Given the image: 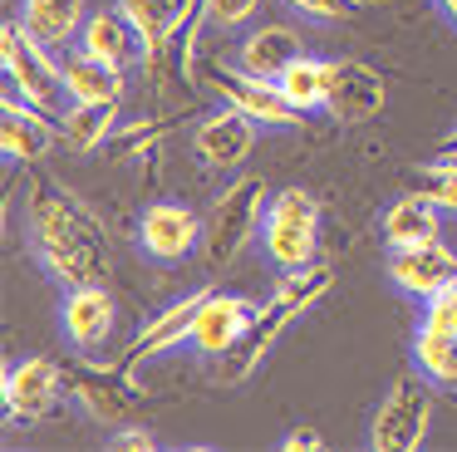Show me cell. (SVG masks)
<instances>
[{
	"label": "cell",
	"mask_w": 457,
	"mask_h": 452,
	"mask_svg": "<svg viewBox=\"0 0 457 452\" xmlns=\"http://www.w3.org/2000/svg\"><path fill=\"white\" fill-rule=\"evenodd\" d=\"M25 246L40 261V271L60 285H84L109 275V236L99 216L54 177L35 172L25 182Z\"/></svg>",
	"instance_id": "cell-1"
},
{
	"label": "cell",
	"mask_w": 457,
	"mask_h": 452,
	"mask_svg": "<svg viewBox=\"0 0 457 452\" xmlns=\"http://www.w3.org/2000/svg\"><path fill=\"white\" fill-rule=\"evenodd\" d=\"M329 285H335V271H329V265H320V261L305 265V271H280V285L266 295V300H261L251 330L241 334V344L227 354L221 379H227V383H246L251 373L261 369V359H266V354L280 344V334H286L290 324L310 310V305L325 300Z\"/></svg>",
	"instance_id": "cell-2"
},
{
	"label": "cell",
	"mask_w": 457,
	"mask_h": 452,
	"mask_svg": "<svg viewBox=\"0 0 457 452\" xmlns=\"http://www.w3.org/2000/svg\"><path fill=\"white\" fill-rule=\"evenodd\" d=\"M0 59H5V94L45 108L50 118H60L64 108H70L60 49H50L45 39H35L15 15L5 20V35H0Z\"/></svg>",
	"instance_id": "cell-3"
},
{
	"label": "cell",
	"mask_w": 457,
	"mask_h": 452,
	"mask_svg": "<svg viewBox=\"0 0 457 452\" xmlns=\"http://www.w3.org/2000/svg\"><path fill=\"white\" fill-rule=\"evenodd\" d=\"M266 206H270V192L256 172H241L212 197V206L202 212L207 231H202V251H207L212 265H227L251 236H261V222H266Z\"/></svg>",
	"instance_id": "cell-4"
},
{
	"label": "cell",
	"mask_w": 457,
	"mask_h": 452,
	"mask_svg": "<svg viewBox=\"0 0 457 452\" xmlns=\"http://www.w3.org/2000/svg\"><path fill=\"white\" fill-rule=\"evenodd\" d=\"M261 251L276 271H305L320 255V202L305 187L270 192L266 222H261Z\"/></svg>",
	"instance_id": "cell-5"
},
{
	"label": "cell",
	"mask_w": 457,
	"mask_h": 452,
	"mask_svg": "<svg viewBox=\"0 0 457 452\" xmlns=\"http://www.w3.org/2000/svg\"><path fill=\"white\" fill-rule=\"evenodd\" d=\"M428 428H433V393H428L423 373H403L388 383L378 398L374 418H369V448L378 452H413L423 448Z\"/></svg>",
	"instance_id": "cell-6"
},
{
	"label": "cell",
	"mask_w": 457,
	"mask_h": 452,
	"mask_svg": "<svg viewBox=\"0 0 457 452\" xmlns=\"http://www.w3.org/2000/svg\"><path fill=\"white\" fill-rule=\"evenodd\" d=\"M64 389H70V373L50 359V354H25L5 369L0 383V398H5V423H45L54 418Z\"/></svg>",
	"instance_id": "cell-7"
},
{
	"label": "cell",
	"mask_w": 457,
	"mask_h": 452,
	"mask_svg": "<svg viewBox=\"0 0 457 452\" xmlns=\"http://www.w3.org/2000/svg\"><path fill=\"white\" fill-rule=\"evenodd\" d=\"M207 84L221 94V104L227 108H237V113H246L256 128H266V133H280V128H295L300 118V108L290 104L286 94H280V84L276 79H261V74H246V69H212L207 74Z\"/></svg>",
	"instance_id": "cell-8"
},
{
	"label": "cell",
	"mask_w": 457,
	"mask_h": 452,
	"mask_svg": "<svg viewBox=\"0 0 457 452\" xmlns=\"http://www.w3.org/2000/svg\"><path fill=\"white\" fill-rule=\"evenodd\" d=\"M64 373H70L74 403H79L94 423L123 428V423L133 418V369H123V364L119 369H113V364H94L89 354H84V359H74Z\"/></svg>",
	"instance_id": "cell-9"
},
{
	"label": "cell",
	"mask_w": 457,
	"mask_h": 452,
	"mask_svg": "<svg viewBox=\"0 0 457 452\" xmlns=\"http://www.w3.org/2000/svg\"><path fill=\"white\" fill-rule=\"evenodd\" d=\"M202 231H207V222H202L197 206L153 202L148 212L138 216V251L158 265H178V261H187L192 251H202Z\"/></svg>",
	"instance_id": "cell-10"
},
{
	"label": "cell",
	"mask_w": 457,
	"mask_h": 452,
	"mask_svg": "<svg viewBox=\"0 0 457 452\" xmlns=\"http://www.w3.org/2000/svg\"><path fill=\"white\" fill-rule=\"evenodd\" d=\"M113 324H119V305H113L104 280H84V285H64L60 300V330L79 354H94L109 344Z\"/></svg>",
	"instance_id": "cell-11"
},
{
	"label": "cell",
	"mask_w": 457,
	"mask_h": 452,
	"mask_svg": "<svg viewBox=\"0 0 457 452\" xmlns=\"http://www.w3.org/2000/svg\"><path fill=\"white\" fill-rule=\"evenodd\" d=\"M388 280H394V290H403L408 300L428 305V300H437V295L453 290V280H457V255L447 251L443 241L398 246V251L388 255Z\"/></svg>",
	"instance_id": "cell-12"
},
{
	"label": "cell",
	"mask_w": 457,
	"mask_h": 452,
	"mask_svg": "<svg viewBox=\"0 0 457 452\" xmlns=\"http://www.w3.org/2000/svg\"><path fill=\"white\" fill-rule=\"evenodd\" d=\"M256 133L261 128L251 123L246 113L221 104L217 113H207L192 128V153H197V163L212 167V172H237V167H246L251 147H256Z\"/></svg>",
	"instance_id": "cell-13"
},
{
	"label": "cell",
	"mask_w": 457,
	"mask_h": 452,
	"mask_svg": "<svg viewBox=\"0 0 457 452\" xmlns=\"http://www.w3.org/2000/svg\"><path fill=\"white\" fill-rule=\"evenodd\" d=\"M261 300H246V295H221L212 290L197 310V324H192V349L207 354V359H227L241 344V334L251 330Z\"/></svg>",
	"instance_id": "cell-14"
},
{
	"label": "cell",
	"mask_w": 457,
	"mask_h": 452,
	"mask_svg": "<svg viewBox=\"0 0 457 452\" xmlns=\"http://www.w3.org/2000/svg\"><path fill=\"white\" fill-rule=\"evenodd\" d=\"M207 295H212V285L187 290L182 300L162 305V310L138 330V339L129 344V354H123V369H138V364H148V359L172 354L178 344H192V324H197V310H202V300H207Z\"/></svg>",
	"instance_id": "cell-15"
},
{
	"label": "cell",
	"mask_w": 457,
	"mask_h": 452,
	"mask_svg": "<svg viewBox=\"0 0 457 452\" xmlns=\"http://www.w3.org/2000/svg\"><path fill=\"white\" fill-rule=\"evenodd\" d=\"M388 84L378 69L359 64V59H329V98H325V113L339 118V123H364L384 108Z\"/></svg>",
	"instance_id": "cell-16"
},
{
	"label": "cell",
	"mask_w": 457,
	"mask_h": 452,
	"mask_svg": "<svg viewBox=\"0 0 457 452\" xmlns=\"http://www.w3.org/2000/svg\"><path fill=\"white\" fill-rule=\"evenodd\" d=\"M79 49L94 59H104V64H113V69H123V74L148 59V45H143L138 25L119 10V0L104 5V10H89V20H84V29H79Z\"/></svg>",
	"instance_id": "cell-17"
},
{
	"label": "cell",
	"mask_w": 457,
	"mask_h": 452,
	"mask_svg": "<svg viewBox=\"0 0 457 452\" xmlns=\"http://www.w3.org/2000/svg\"><path fill=\"white\" fill-rule=\"evenodd\" d=\"M54 143H60V118H50L45 108L5 94V108H0V147H5V163H40Z\"/></svg>",
	"instance_id": "cell-18"
},
{
	"label": "cell",
	"mask_w": 457,
	"mask_h": 452,
	"mask_svg": "<svg viewBox=\"0 0 457 452\" xmlns=\"http://www.w3.org/2000/svg\"><path fill=\"white\" fill-rule=\"evenodd\" d=\"M300 54H305V39H300V29L280 25V20L256 25V29H251V35L237 45V64L246 69V74H261V79H280Z\"/></svg>",
	"instance_id": "cell-19"
},
{
	"label": "cell",
	"mask_w": 457,
	"mask_h": 452,
	"mask_svg": "<svg viewBox=\"0 0 457 452\" xmlns=\"http://www.w3.org/2000/svg\"><path fill=\"white\" fill-rule=\"evenodd\" d=\"M60 69H64V94H70V104H123L129 74L104 64V59H94V54H84L79 45L60 54Z\"/></svg>",
	"instance_id": "cell-20"
},
{
	"label": "cell",
	"mask_w": 457,
	"mask_h": 452,
	"mask_svg": "<svg viewBox=\"0 0 457 452\" xmlns=\"http://www.w3.org/2000/svg\"><path fill=\"white\" fill-rule=\"evenodd\" d=\"M15 20H21L35 39H45L50 49L64 54V49L79 45V29H84V20H89V5H84V0H21Z\"/></svg>",
	"instance_id": "cell-21"
},
{
	"label": "cell",
	"mask_w": 457,
	"mask_h": 452,
	"mask_svg": "<svg viewBox=\"0 0 457 452\" xmlns=\"http://www.w3.org/2000/svg\"><path fill=\"white\" fill-rule=\"evenodd\" d=\"M423 241H443V206L423 192H403L384 212V246L398 251V246H423Z\"/></svg>",
	"instance_id": "cell-22"
},
{
	"label": "cell",
	"mask_w": 457,
	"mask_h": 452,
	"mask_svg": "<svg viewBox=\"0 0 457 452\" xmlns=\"http://www.w3.org/2000/svg\"><path fill=\"white\" fill-rule=\"evenodd\" d=\"M202 0H119V10L138 25L143 45H148V59H162L168 45L178 39V29L187 25V15L197 10ZM143 59V64H148Z\"/></svg>",
	"instance_id": "cell-23"
},
{
	"label": "cell",
	"mask_w": 457,
	"mask_h": 452,
	"mask_svg": "<svg viewBox=\"0 0 457 452\" xmlns=\"http://www.w3.org/2000/svg\"><path fill=\"white\" fill-rule=\"evenodd\" d=\"M413 369L437 389H457V330L423 314L413 330Z\"/></svg>",
	"instance_id": "cell-24"
},
{
	"label": "cell",
	"mask_w": 457,
	"mask_h": 452,
	"mask_svg": "<svg viewBox=\"0 0 457 452\" xmlns=\"http://www.w3.org/2000/svg\"><path fill=\"white\" fill-rule=\"evenodd\" d=\"M119 133V104H70L60 113V143L74 153H94Z\"/></svg>",
	"instance_id": "cell-25"
},
{
	"label": "cell",
	"mask_w": 457,
	"mask_h": 452,
	"mask_svg": "<svg viewBox=\"0 0 457 452\" xmlns=\"http://www.w3.org/2000/svg\"><path fill=\"white\" fill-rule=\"evenodd\" d=\"M276 84H280V94H286L300 113H315V108H325V98H329V59L300 54L295 64L276 79Z\"/></svg>",
	"instance_id": "cell-26"
},
{
	"label": "cell",
	"mask_w": 457,
	"mask_h": 452,
	"mask_svg": "<svg viewBox=\"0 0 457 452\" xmlns=\"http://www.w3.org/2000/svg\"><path fill=\"white\" fill-rule=\"evenodd\" d=\"M418 172H423V177H418V192L433 197L443 212L457 216V157H443V153H437L433 163H423Z\"/></svg>",
	"instance_id": "cell-27"
},
{
	"label": "cell",
	"mask_w": 457,
	"mask_h": 452,
	"mask_svg": "<svg viewBox=\"0 0 457 452\" xmlns=\"http://www.w3.org/2000/svg\"><path fill=\"white\" fill-rule=\"evenodd\" d=\"M261 10V0H202L197 15L207 29H241Z\"/></svg>",
	"instance_id": "cell-28"
},
{
	"label": "cell",
	"mask_w": 457,
	"mask_h": 452,
	"mask_svg": "<svg viewBox=\"0 0 457 452\" xmlns=\"http://www.w3.org/2000/svg\"><path fill=\"white\" fill-rule=\"evenodd\" d=\"M290 10H300V15L305 20H354L359 15V5H364V0H286Z\"/></svg>",
	"instance_id": "cell-29"
},
{
	"label": "cell",
	"mask_w": 457,
	"mask_h": 452,
	"mask_svg": "<svg viewBox=\"0 0 457 452\" xmlns=\"http://www.w3.org/2000/svg\"><path fill=\"white\" fill-rule=\"evenodd\" d=\"M109 448H119V452H153V448H158V438H153L148 428H133V423H123V428H113Z\"/></svg>",
	"instance_id": "cell-30"
},
{
	"label": "cell",
	"mask_w": 457,
	"mask_h": 452,
	"mask_svg": "<svg viewBox=\"0 0 457 452\" xmlns=\"http://www.w3.org/2000/svg\"><path fill=\"white\" fill-rule=\"evenodd\" d=\"M276 448L280 452H320V448H325V432H320V428H290Z\"/></svg>",
	"instance_id": "cell-31"
},
{
	"label": "cell",
	"mask_w": 457,
	"mask_h": 452,
	"mask_svg": "<svg viewBox=\"0 0 457 452\" xmlns=\"http://www.w3.org/2000/svg\"><path fill=\"white\" fill-rule=\"evenodd\" d=\"M423 314H428V320H437V324H447V330H457V280H453V290H447V295L428 300Z\"/></svg>",
	"instance_id": "cell-32"
},
{
	"label": "cell",
	"mask_w": 457,
	"mask_h": 452,
	"mask_svg": "<svg viewBox=\"0 0 457 452\" xmlns=\"http://www.w3.org/2000/svg\"><path fill=\"white\" fill-rule=\"evenodd\" d=\"M437 10H443V15H447V20H453V25H457V0H437Z\"/></svg>",
	"instance_id": "cell-33"
},
{
	"label": "cell",
	"mask_w": 457,
	"mask_h": 452,
	"mask_svg": "<svg viewBox=\"0 0 457 452\" xmlns=\"http://www.w3.org/2000/svg\"><path fill=\"white\" fill-rule=\"evenodd\" d=\"M443 157H457V128L447 133V143H443Z\"/></svg>",
	"instance_id": "cell-34"
}]
</instances>
